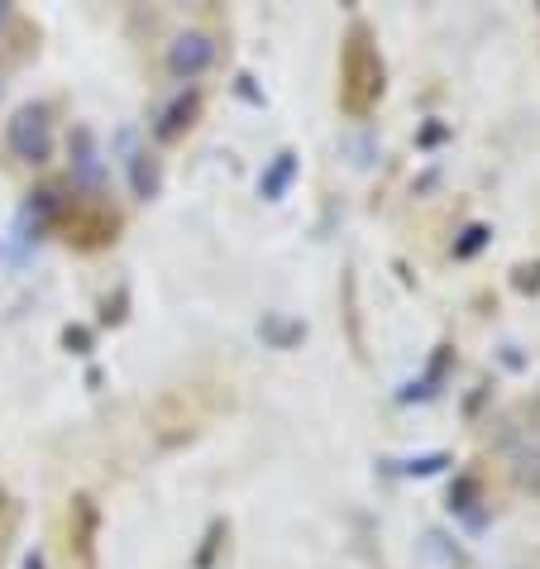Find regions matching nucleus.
<instances>
[{
  "mask_svg": "<svg viewBox=\"0 0 540 569\" xmlns=\"http://www.w3.org/2000/svg\"><path fill=\"white\" fill-rule=\"evenodd\" d=\"M6 139H10V153L14 158H24V163H43L49 149H53V120H49V110H43V106H24L20 116L10 120Z\"/></svg>",
  "mask_w": 540,
  "mask_h": 569,
  "instance_id": "nucleus-1",
  "label": "nucleus"
},
{
  "mask_svg": "<svg viewBox=\"0 0 540 569\" xmlns=\"http://www.w3.org/2000/svg\"><path fill=\"white\" fill-rule=\"evenodd\" d=\"M211 62H216V43H211V34H201V29H187V34L168 43V72L182 77V82L201 77Z\"/></svg>",
  "mask_w": 540,
  "mask_h": 569,
  "instance_id": "nucleus-2",
  "label": "nucleus"
},
{
  "mask_svg": "<svg viewBox=\"0 0 540 569\" xmlns=\"http://www.w3.org/2000/svg\"><path fill=\"white\" fill-rule=\"evenodd\" d=\"M517 483L531 488V493H540V450L517 455Z\"/></svg>",
  "mask_w": 540,
  "mask_h": 569,
  "instance_id": "nucleus-3",
  "label": "nucleus"
},
{
  "mask_svg": "<svg viewBox=\"0 0 540 569\" xmlns=\"http://www.w3.org/2000/svg\"><path fill=\"white\" fill-rule=\"evenodd\" d=\"M292 153H282L278 158V168L273 172H268V182H263V197H282V187H288V178H292Z\"/></svg>",
  "mask_w": 540,
  "mask_h": 569,
  "instance_id": "nucleus-4",
  "label": "nucleus"
},
{
  "mask_svg": "<svg viewBox=\"0 0 540 569\" xmlns=\"http://www.w3.org/2000/svg\"><path fill=\"white\" fill-rule=\"evenodd\" d=\"M192 106H197L192 97H182L178 106H172V110H168V120H163V124H158V134H163V139H172V134H178V130H182V116H192Z\"/></svg>",
  "mask_w": 540,
  "mask_h": 569,
  "instance_id": "nucleus-5",
  "label": "nucleus"
},
{
  "mask_svg": "<svg viewBox=\"0 0 540 569\" xmlns=\"http://www.w3.org/2000/svg\"><path fill=\"white\" fill-rule=\"evenodd\" d=\"M0 14H6V6H0Z\"/></svg>",
  "mask_w": 540,
  "mask_h": 569,
  "instance_id": "nucleus-6",
  "label": "nucleus"
}]
</instances>
